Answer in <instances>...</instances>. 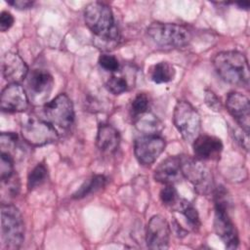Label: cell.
I'll return each mask as SVG.
<instances>
[{"label": "cell", "instance_id": "6da1fadb", "mask_svg": "<svg viewBox=\"0 0 250 250\" xmlns=\"http://www.w3.org/2000/svg\"><path fill=\"white\" fill-rule=\"evenodd\" d=\"M218 75L227 83L247 87L249 85V65L246 57L238 51H224L213 59Z\"/></svg>", "mask_w": 250, "mask_h": 250}, {"label": "cell", "instance_id": "7a4b0ae2", "mask_svg": "<svg viewBox=\"0 0 250 250\" xmlns=\"http://www.w3.org/2000/svg\"><path fill=\"white\" fill-rule=\"evenodd\" d=\"M215 202V216H214V229L217 235L225 243L229 249H235L239 244V237L237 229L231 221L229 208V196L228 191L223 187H218L214 190Z\"/></svg>", "mask_w": 250, "mask_h": 250}, {"label": "cell", "instance_id": "3957f363", "mask_svg": "<svg viewBox=\"0 0 250 250\" xmlns=\"http://www.w3.org/2000/svg\"><path fill=\"white\" fill-rule=\"evenodd\" d=\"M84 21L88 28L104 40H116L118 30L113 13L108 5L103 2H91L84 9Z\"/></svg>", "mask_w": 250, "mask_h": 250}, {"label": "cell", "instance_id": "277c9868", "mask_svg": "<svg viewBox=\"0 0 250 250\" xmlns=\"http://www.w3.org/2000/svg\"><path fill=\"white\" fill-rule=\"evenodd\" d=\"M146 33L156 45L162 48H183L191 39V34L186 26L172 22H151L146 28Z\"/></svg>", "mask_w": 250, "mask_h": 250}, {"label": "cell", "instance_id": "5b68a950", "mask_svg": "<svg viewBox=\"0 0 250 250\" xmlns=\"http://www.w3.org/2000/svg\"><path fill=\"white\" fill-rule=\"evenodd\" d=\"M1 236L6 249H19L24 240L22 216L13 204H1Z\"/></svg>", "mask_w": 250, "mask_h": 250}, {"label": "cell", "instance_id": "8992f818", "mask_svg": "<svg viewBox=\"0 0 250 250\" xmlns=\"http://www.w3.org/2000/svg\"><path fill=\"white\" fill-rule=\"evenodd\" d=\"M173 122L182 138L191 143L200 135L201 118L198 111L187 101H178L173 112Z\"/></svg>", "mask_w": 250, "mask_h": 250}, {"label": "cell", "instance_id": "52a82bcc", "mask_svg": "<svg viewBox=\"0 0 250 250\" xmlns=\"http://www.w3.org/2000/svg\"><path fill=\"white\" fill-rule=\"evenodd\" d=\"M21 133L24 142L32 146H43L59 138L57 130L49 121L37 117L27 118L21 125Z\"/></svg>", "mask_w": 250, "mask_h": 250}, {"label": "cell", "instance_id": "ba28073f", "mask_svg": "<svg viewBox=\"0 0 250 250\" xmlns=\"http://www.w3.org/2000/svg\"><path fill=\"white\" fill-rule=\"evenodd\" d=\"M181 162L184 179L189 181L198 193H209L213 188L212 175L202 161L196 157L181 155Z\"/></svg>", "mask_w": 250, "mask_h": 250}, {"label": "cell", "instance_id": "9c48e42d", "mask_svg": "<svg viewBox=\"0 0 250 250\" xmlns=\"http://www.w3.org/2000/svg\"><path fill=\"white\" fill-rule=\"evenodd\" d=\"M43 112L51 124L63 129L69 128L74 122L73 104L64 93L59 94L52 101L46 103Z\"/></svg>", "mask_w": 250, "mask_h": 250}, {"label": "cell", "instance_id": "30bf717a", "mask_svg": "<svg viewBox=\"0 0 250 250\" xmlns=\"http://www.w3.org/2000/svg\"><path fill=\"white\" fill-rule=\"evenodd\" d=\"M165 140L158 135H143L135 140L134 153L143 165L152 164L164 151Z\"/></svg>", "mask_w": 250, "mask_h": 250}, {"label": "cell", "instance_id": "8fae6325", "mask_svg": "<svg viewBox=\"0 0 250 250\" xmlns=\"http://www.w3.org/2000/svg\"><path fill=\"white\" fill-rule=\"evenodd\" d=\"M27 84L32 103L40 104L49 98L53 89L54 79L49 71L35 68L28 73Z\"/></svg>", "mask_w": 250, "mask_h": 250}, {"label": "cell", "instance_id": "7c38bea8", "mask_svg": "<svg viewBox=\"0 0 250 250\" xmlns=\"http://www.w3.org/2000/svg\"><path fill=\"white\" fill-rule=\"evenodd\" d=\"M170 226L161 215L149 219L146 228V242L150 249H167L170 240Z\"/></svg>", "mask_w": 250, "mask_h": 250}, {"label": "cell", "instance_id": "4fadbf2b", "mask_svg": "<svg viewBox=\"0 0 250 250\" xmlns=\"http://www.w3.org/2000/svg\"><path fill=\"white\" fill-rule=\"evenodd\" d=\"M29 99L20 83L8 84L1 93L0 106L6 112H23L28 108Z\"/></svg>", "mask_w": 250, "mask_h": 250}, {"label": "cell", "instance_id": "5bb4252c", "mask_svg": "<svg viewBox=\"0 0 250 250\" xmlns=\"http://www.w3.org/2000/svg\"><path fill=\"white\" fill-rule=\"evenodd\" d=\"M226 106L240 128L249 134L250 103L248 98L239 92H230L227 96Z\"/></svg>", "mask_w": 250, "mask_h": 250}, {"label": "cell", "instance_id": "9a60e30c", "mask_svg": "<svg viewBox=\"0 0 250 250\" xmlns=\"http://www.w3.org/2000/svg\"><path fill=\"white\" fill-rule=\"evenodd\" d=\"M153 178L163 185H174L184 179L181 155H173L164 159L154 169Z\"/></svg>", "mask_w": 250, "mask_h": 250}, {"label": "cell", "instance_id": "2e32d148", "mask_svg": "<svg viewBox=\"0 0 250 250\" xmlns=\"http://www.w3.org/2000/svg\"><path fill=\"white\" fill-rule=\"evenodd\" d=\"M3 77L11 83H20L28 75V67L25 62L16 53L8 52L2 57Z\"/></svg>", "mask_w": 250, "mask_h": 250}, {"label": "cell", "instance_id": "e0dca14e", "mask_svg": "<svg viewBox=\"0 0 250 250\" xmlns=\"http://www.w3.org/2000/svg\"><path fill=\"white\" fill-rule=\"evenodd\" d=\"M194 157L203 160H217L223 150L222 141L214 136L199 135L192 142Z\"/></svg>", "mask_w": 250, "mask_h": 250}, {"label": "cell", "instance_id": "ac0fdd59", "mask_svg": "<svg viewBox=\"0 0 250 250\" xmlns=\"http://www.w3.org/2000/svg\"><path fill=\"white\" fill-rule=\"evenodd\" d=\"M96 145L101 152L112 154L120 145V134L112 125L101 124L97 131Z\"/></svg>", "mask_w": 250, "mask_h": 250}, {"label": "cell", "instance_id": "d6986e66", "mask_svg": "<svg viewBox=\"0 0 250 250\" xmlns=\"http://www.w3.org/2000/svg\"><path fill=\"white\" fill-rule=\"evenodd\" d=\"M175 67L168 62H160L153 64L149 69V77L156 84L168 83L175 77Z\"/></svg>", "mask_w": 250, "mask_h": 250}, {"label": "cell", "instance_id": "ffe728a7", "mask_svg": "<svg viewBox=\"0 0 250 250\" xmlns=\"http://www.w3.org/2000/svg\"><path fill=\"white\" fill-rule=\"evenodd\" d=\"M106 178L104 175H95L85 181L80 188L72 194V198L81 199L92 193L97 192L105 186Z\"/></svg>", "mask_w": 250, "mask_h": 250}, {"label": "cell", "instance_id": "44dd1931", "mask_svg": "<svg viewBox=\"0 0 250 250\" xmlns=\"http://www.w3.org/2000/svg\"><path fill=\"white\" fill-rule=\"evenodd\" d=\"M137 128L144 132V135H157L161 131L162 124L160 120L153 114L146 112L134 118Z\"/></svg>", "mask_w": 250, "mask_h": 250}, {"label": "cell", "instance_id": "7402d4cb", "mask_svg": "<svg viewBox=\"0 0 250 250\" xmlns=\"http://www.w3.org/2000/svg\"><path fill=\"white\" fill-rule=\"evenodd\" d=\"M172 209L181 212L192 229H197L200 227V219L198 212L195 209V207L187 199L180 198L179 202Z\"/></svg>", "mask_w": 250, "mask_h": 250}, {"label": "cell", "instance_id": "603a6c76", "mask_svg": "<svg viewBox=\"0 0 250 250\" xmlns=\"http://www.w3.org/2000/svg\"><path fill=\"white\" fill-rule=\"evenodd\" d=\"M48 177V169L44 162L38 163L28 174L27 188L29 190H33L39 188Z\"/></svg>", "mask_w": 250, "mask_h": 250}, {"label": "cell", "instance_id": "cb8c5ba5", "mask_svg": "<svg viewBox=\"0 0 250 250\" xmlns=\"http://www.w3.org/2000/svg\"><path fill=\"white\" fill-rule=\"evenodd\" d=\"M148 106H149V100L147 95L145 93L137 94L131 103L132 116L135 118L139 115H142L147 112Z\"/></svg>", "mask_w": 250, "mask_h": 250}, {"label": "cell", "instance_id": "d4e9b609", "mask_svg": "<svg viewBox=\"0 0 250 250\" xmlns=\"http://www.w3.org/2000/svg\"><path fill=\"white\" fill-rule=\"evenodd\" d=\"M14 176V159L11 154L1 152L0 157V179L1 182H6Z\"/></svg>", "mask_w": 250, "mask_h": 250}, {"label": "cell", "instance_id": "484cf974", "mask_svg": "<svg viewBox=\"0 0 250 250\" xmlns=\"http://www.w3.org/2000/svg\"><path fill=\"white\" fill-rule=\"evenodd\" d=\"M105 88L113 95H120L127 91L128 83L125 77L120 75H112L106 81Z\"/></svg>", "mask_w": 250, "mask_h": 250}, {"label": "cell", "instance_id": "4316f807", "mask_svg": "<svg viewBox=\"0 0 250 250\" xmlns=\"http://www.w3.org/2000/svg\"><path fill=\"white\" fill-rule=\"evenodd\" d=\"M159 197L161 202L168 207L173 208L180 200L178 191L174 185H165L164 188L160 190Z\"/></svg>", "mask_w": 250, "mask_h": 250}, {"label": "cell", "instance_id": "83f0119b", "mask_svg": "<svg viewBox=\"0 0 250 250\" xmlns=\"http://www.w3.org/2000/svg\"><path fill=\"white\" fill-rule=\"evenodd\" d=\"M98 62H99L100 66L106 71L116 72L120 68L118 60L113 55H110V54H102L99 57Z\"/></svg>", "mask_w": 250, "mask_h": 250}, {"label": "cell", "instance_id": "f1b7e54d", "mask_svg": "<svg viewBox=\"0 0 250 250\" xmlns=\"http://www.w3.org/2000/svg\"><path fill=\"white\" fill-rule=\"evenodd\" d=\"M18 143V135L12 132H3L0 136V146L3 152H9V149L15 148Z\"/></svg>", "mask_w": 250, "mask_h": 250}, {"label": "cell", "instance_id": "f546056e", "mask_svg": "<svg viewBox=\"0 0 250 250\" xmlns=\"http://www.w3.org/2000/svg\"><path fill=\"white\" fill-rule=\"evenodd\" d=\"M204 101L206 105L213 111H220L222 109V103L219 97L211 90H206Z\"/></svg>", "mask_w": 250, "mask_h": 250}, {"label": "cell", "instance_id": "4dcf8cb0", "mask_svg": "<svg viewBox=\"0 0 250 250\" xmlns=\"http://www.w3.org/2000/svg\"><path fill=\"white\" fill-rule=\"evenodd\" d=\"M15 19L13 15L8 11H3L0 14V30L2 32L7 31L14 24Z\"/></svg>", "mask_w": 250, "mask_h": 250}, {"label": "cell", "instance_id": "1f68e13d", "mask_svg": "<svg viewBox=\"0 0 250 250\" xmlns=\"http://www.w3.org/2000/svg\"><path fill=\"white\" fill-rule=\"evenodd\" d=\"M8 4L19 10H26L31 8L34 2L28 1V0H13V1H8Z\"/></svg>", "mask_w": 250, "mask_h": 250}, {"label": "cell", "instance_id": "d6a6232c", "mask_svg": "<svg viewBox=\"0 0 250 250\" xmlns=\"http://www.w3.org/2000/svg\"><path fill=\"white\" fill-rule=\"evenodd\" d=\"M236 5L240 8V9H244V10H248L249 8V2H238L236 3Z\"/></svg>", "mask_w": 250, "mask_h": 250}]
</instances>
